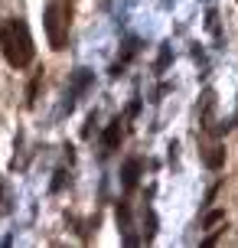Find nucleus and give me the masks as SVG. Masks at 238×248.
Returning <instances> with one entry per match:
<instances>
[{
    "instance_id": "nucleus-2",
    "label": "nucleus",
    "mask_w": 238,
    "mask_h": 248,
    "mask_svg": "<svg viewBox=\"0 0 238 248\" xmlns=\"http://www.w3.org/2000/svg\"><path fill=\"white\" fill-rule=\"evenodd\" d=\"M46 36L52 49H65L69 43V26H72V0H49L46 3Z\"/></svg>"
},
{
    "instance_id": "nucleus-3",
    "label": "nucleus",
    "mask_w": 238,
    "mask_h": 248,
    "mask_svg": "<svg viewBox=\"0 0 238 248\" xmlns=\"http://www.w3.org/2000/svg\"><path fill=\"white\" fill-rule=\"evenodd\" d=\"M118 137H121V121H114L111 127H108V134H104V140H101V147H104V150H114Z\"/></svg>"
},
{
    "instance_id": "nucleus-4",
    "label": "nucleus",
    "mask_w": 238,
    "mask_h": 248,
    "mask_svg": "<svg viewBox=\"0 0 238 248\" xmlns=\"http://www.w3.org/2000/svg\"><path fill=\"white\" fill-rule=\"evenodd\" d=\"M0 193H3V186H0Z\"/></svg>"
},
{
    "instance_id": "nucleus-1",
    "label": "nucleus",
    "mask_w": 238,
    "mask_h": 248,
    "mask_svg": "<svg viewBox=\"0 0 238 248\" xmlns=\"http://www.w3.org/2000/svg\"><path fill=\"white\" fill-rule=\"evenodd\" d=\"M0 52H3L7 65H13V69H30L33 65L36 46H33L26 20H20V16L0 20Z\"/></svg>"
}]
</instances>
